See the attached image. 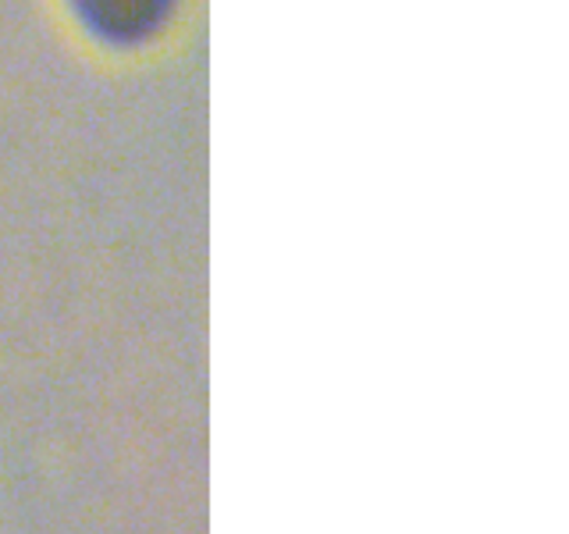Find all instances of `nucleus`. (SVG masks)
Masks as SVG:
<instances>
[{"instance_id":"nucleus-1","label":"nucleus","mask_w":569,"mask_h":534,"mask_svg":"<svg viewBox=\"0 0 569 534\" xmlns=\"http://www.w3.org/2000/svg\"><path fill=\"white\" fill-rule=\"evenodd\" d=\"M76 11L103 40L136 43L164 22L171 0H76Z\"/></svg>"}]
</instances>
